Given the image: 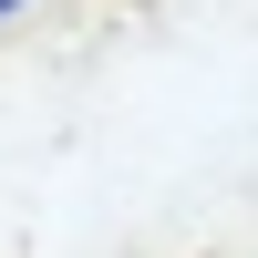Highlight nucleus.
<instances>
[{
    "label": "nucleus",
    "mask_w": 258,
    "mask_h": 258,
    "mask_svg": "<svg viewBox=\"0 0 258 258\" xmlns=\"http://www.w3.org/2000/svg\"><path fill=\"white\" fill-rule=\"evenodd\" d=\"M11 11H21V0H0V21H11Z\"/></svg>",
    "instance_id": "1"
}]
</instances>
